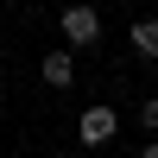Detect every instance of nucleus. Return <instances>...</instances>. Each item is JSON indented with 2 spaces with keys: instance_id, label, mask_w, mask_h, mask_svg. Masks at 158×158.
Returning a JSON list of instances; mask_svg holds the SVG:
<instances>
[{
  "instance_id": "nucleus-3",
  "label": "nucleus",
  "mask_w": 158,
  "mask_h": 158,
  "mask_svg": "<svg viewBox=\"0 0 158 158\" xmlns=\"http://www.w3.org/2000/svg\"><path fill=\"white\" fill-rule=\"evenodd\" d=\"M38 76H44L51 89H70V76H76V57H70V51H51V57H38Z\"/></svg>"
},
{
  "instance_id": "nucleus-5",
  "label": "nucleus",
  "mask_w": 158,
  "mask_h": 158,
  "mask_svg": "<svg viewBox=\"0 0 158 158\" xmlns=\"http://www.w3.org/2000/svg\"><path fill=\"white\" fill-rule=\"evenodd\" d=\"M139 127H152V133H158V101H146V108H139Z\"/></svg>"
},
{
  "instance_id": "nucleus-2",
  "label": "nucleus",
  "mask_w": 158,
  "mask_h": 158,
  "mask_svg": "<svg viewBox=\"0 0 158 158\" xmlns=\"http://www.w3.org/2000/svg\"><path fill=\"white\" fill-rule=\"evenodd\" d=\"M114 127H120V114H114V108H89L82 120H76V139H82V146H108Z\"/></svg>"
},
{
  "instance_id": "nucleus-4",
  "label": "nucleus",
  "mask_w": 158,
  "mask_h": 158,
  "mask_svg": "<svg viewBox=\"0 0 158 158\" xmlns=\"http://www.w3.org/2000/svg\"><path fill=\"white\" fill-rule=\"evenodd\" d=\"M133 51L139 57H158V19H133Z\"/></svg>"
},
{
  "instance_id": "nucleus-6",
  "label": "nucleus",
  "mask_w": 158,
  "mask_h": 158,
  "mask_svg": "<svg viewBox=\"0 0 158 158\" xmlns=\"http://www.w3.org/2000/svg\"><path fill=\"white\" fill-rule=\"evenodd\" d=\"M146 158H158V139H152V146H146Z\"/></svg>"
},
{
  "instance_id": "nucleus-1",
  "label": "nucleus",
  "mask_w": 158,
  "mask_h": 158,
  "mask_svg": "<svg viewBox=\"0 0 158 158\" xmlns=\"http://www.w3.org/2000/svg\"><path fill=\"white\" fill-rule=\"evenodd\" d=\"M63 38L70 44H95L101 38V13L95 6H63Z\"/></svg>"
}]
</instances>
